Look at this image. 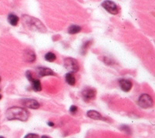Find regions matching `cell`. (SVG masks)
Here are the masks:
<instances>
[{
    "label": "cell",
    "instance_id": "1",
    "mask_svg": "<svg viewBox=\"0 0 155 138\" xmlns=\"http://www.w3.org/2000/svg\"><path fill=\"white\" fill-rule=\"evenodd\" d=\"M29 112L22 107H11L6 111V117L8 120H19L25 122L29 118Z\"/></svg>",
    "mask_w": 155,
    "mask_h": 138
},
{
    "label": "cell",
    "instance_id": "2",
    "mask_svg": "<svg viewBox=\"0 0 155 138\" xmlns=\"http://www.w3.org/2000/svg\"><path fill=\"white\" fill-rule=\"evenodd\" d=\"M22 19H23V23L25 24L26 27L32 31H38L40 32H46V28L44 27L43 24L37 18L30 16H24Z\"/></svg>",
    "mask_w": 155,
    "mask_h": 138
},
{
    "label": "cell",
    "instance_id": "3",
    "mask_svg": "<svg viewBox=\"0 0 155 138\" xmlns=\"http://www.w3.org/2000/svg\"><path fill=\"white\" fill-rule=\"evenodd\" d=\"M64 68L68 70L69 72L75 73L79 70V65L78 60L71 58H67L64 60Z\"/></svg>",
    "mask_w": 155,
    "mask_h": 138
},
{
    "label": "cell",
    "instance_id": "4",
    "mask_svg": "<svg viewBox=\"0 0 155 138\" xmlns=\"http://www.w3.org/2000/svg\"><path fill=\"white\" fill-rule=\"evenodd\" d=\"M139 107L142 108L146 109V108H150L153 106V99L152 97L149 94L146 93H143V94L139 97V101H138Z\"/></svg>",
    "mask_w": 155,
    "mask_h": 138
},
{
    "label": "cell",
    "instance_id": "5",
    "mask_svg": "<svg viewBox=\"0 0 155 138\" xmlns=\"http://www.w3.org/2000/svg\"><path fill=\"white\" fill-rule=\"evenodd\" d=\"M82 98L85 102H89L93 101L96 98V91L93 88L87 87L82 90Z\"/></svg>",
    "mask_w": 155,
    "mask_h": 138
},
{
    "label": "cell",
    "instance_id": "6",
    "mask_svg": "<svg viewBox=\"0 0 155 138\" xmlns=\"http://www.w3.org/2000/svg\"><path fill=\"white\" fill-rule=\"evenodd\" d=\"M102 6L110 14L114 15V14H118L119 13V9L118 6L111 0H106V1L103 2Z\"/></svg>",
    "mask_w": 155,
    "mask_h": 138
},
{
    "label": "cell",
    "instance_id": "7",
    "mask_svg": "<svg viewBox=\"0 0 155 138\" xmlns=\"http://www.w3.org/2000/svg\"><path fill=\"white\" fill-rule=\"evenodd\" d=\"M21 103L24 107L31 109H38L40 108V104L34 99H24Z\"/></svg>",
    "mask_w": 155,
    "mask_h": 138
},
{
    "label": "cell",
    "instance_id": "8",
    "mask_svg": "<svg viewBox=\"0 0 155 138\" xmlns=\"http://www.w3.org/2000/svg\"><path fill=\"white\" fill-rule=\"evenodd\" d=\"M36 72H37V74H38V75H39L40 77L55 75L54 71H52L50 68H46V67L37 68Z\"/></svg>",
    "mask_w": 155,
    "mask_h": 138
},
{
    "label": "cell",
    "instance_id": "9",
    "mask_svg": "<svg viewBox=\"0 0 155 138\" xmlns=\"http://www.w3.org/2000/svg\"><path fill=\"white\" fill-rule=\"evenodd\" d=\"M119 85L124 92H129L132 87V83L128 79L121 78L119 80Z\"/></svg>",
    "mask_w": 155,
    "mask_h": 138
},
{
    "label": "cell",
    "instance_id": "10",
    "mask_svg": "<svg viewBox=\"0 0 155 138\" xmlns=\"http://www.w3.org/2000/svg\"><path fill=\"white\" fill-rule=\"evenodd\" d=\"M24 60L27 61V62L32 63L36 60V55H35V53H34V52L33 50H25V52H24Z\"/></svg>",
    "mask_w": 155,
    "mask_h": 138
},
{
    "label": "cell",
    "instance_id": "11",
    "mask_svg": "<svg viewBox=\"0 0 155 138\" xmlns=\"http://www.w3.org/2000/svg\"><path fill=\"white\" fill-rule=\"evenodd\" d=\"M87 116L94 120H102V119H103L102 115H100V113L95 110L88 111H87Z\"/></svg>",
    "mask_w": 155,
    "mask_h": 138
},
{
    "label": "cell",
    "instance_id": "12",
    "mask_svg": "<svg viewBox=\"0 0 155 138\" xmlns=\"http://www.w3.org/2000/svg\"><path fill=\"white\" fill-rule=\"evenodd\" d=\"M65 80H66L67 83L70 86H75L76 83L75 77L74 75V73L72 72H68L65 75Z\"/></svg>",
    "mask_w": 155,
    "mask_h": 138
},
{
    "label": "cell",
    "instance_id": "13",
    "mask_svg": "<svg viewBox=\"0 0 155 138\" xmlns=\"http://www.w3.org/2000/svg\"><path fill=\"white\" fill-rule=\"evenodd\" d=\"M32 84V89L35 92H39L42 90V84L40 83V81L39 79H32V81L31 82Z\"/></svg>",
    "mask_w": 155,
    "mask_h": 138
},
{
    "label": "cell",
    "instance_id": "14",
    "mask_svg": "<svg viewBox=\"0 0 155 138\" xmlns=\"http://www.w3.org/2000/svg\"><path fill=\"white\" fill-rule=\"evenodd\" d=\"M8 21L13 26H17L19 22V17L15 14H9L8 16Z\"/></svg>",
    "mask_w": 155,
    "mask_h": 138
},
{
    "label": "cell",
    "instance_id": "15",
    "mask_svg": "<svg viewBox=\"0 0 155 138\" xmlns=\"http://www.w3.org/2000/svg\"><path fill=\"white\" fill-rule=\"evenodd\" d=\"M81 31H82V28L78 25H75V24L71 25V27H69L68 28V33L71 34H77V33L80 32Z\"/></svg>",
    "mask_w": 155,
    "mask_h": 138
},
{
    "label": "cell",
    "instance_id": "16",
    "mask_svg": "<svg viewBox=\"0 0 155 138\" xmlns=\"http://www.w3.org/2000/svg\"><path fill=\"white\" fill-rule=\"evenodd\" d=\"M45 59H46V60L49 61V62H53L57 59V57L52 52H49V53H47L45 55Z\"/></svg>",
    "mask_w": 155,
    "mask_h": 138
},
{
    "label": "cell",
    "instance_id": "17",
    "mask_svg": "<svg viewBox=\"0 0 155 138\" xmlns=\"http://www.w3.org/2000/svg\"><path fill=\"white\" fill-rule=\"evenodd\" d=\"M90 45H91V41H87L85 43L83 44L82 49V51L83 52L82 53H85V52L87 50V49L89 48V46H90Z\"/></svg>",
    "mask_w": 155,
    "mask_h": 138
},
{
    "label": "cell",
    "instance_id": "18",
    "mask_svg": "<svg viewBox=\"0 0 155 138\" xmlns=\"http://www.w3.org/2000/svg\"><path fill=\"white\" fill-rule=\"evenodd\" d=\"M24 138H40V137H39V136L38 135V134H27L25 137H24Z\"/></svg>",
    "mask_w": 155,
    "mask_h": 138
},
{
    "label": "cell",
    "instance_id": "19",
    "mask_svg": "<svg viewBox=\"0 0 155 138\" xmlns=\"http://www.w3.org/2000/svg\"><path fill=\"white\" fill-rule=\"evenodd\" d=\"M69 111H70V112H71V114H75V113L78 111V108L75 105H71L70 109H69Z\"/></svg>",
    "mask_w": 155,
    "mask_h": 138
},
{
    "label": "cell",
    "instance_id": "20",
    "mask_svg": "<svg viewBox=\"0 0 155 138\" xmlns=\"http://www.w3.org/2000/svg\"><path fill=\"white\" fill-rule=\"evenodd\" d=\"M26 77L27 78V79L29 81H31L32 82V79H33V78H32V73H31V71H27V72H26Z\"/></svg>",
    "mask_w": 155,
    "mask_h": 138
},
{
    "label": "cell",
    "instance_id": "21",
    "mask_svg": "<svg viewBox=\"0 0 155 138\" xmlns=\"http://www.w3.org/2000/svg\"><path fill=\"white\" fill-rule=\"evenodd\" d=\"M48 125H50V126H54V123H53V122H49Z\"/></svg>",
    "mask_w": 155,
    "mask_h": 138
},
{
    "label": "cell",
    "instance_id": "22",
    "mask_svg": "<svg viewBox=\"0 0 155 138\" xmlns=\"http://www.w3.org/2000/svg\"><path fill=\"white\" fill-rule=\"evenodd\" d=\"M42 138H50V137H45V136H44V137H42Z\"/></svg>",
    "mask_w": 155,
    "mask_h": 138
},
{
    "label": "cell",
    "instance_id": "23",
    "mask_svg": "<svg viewBox=\"0 0 155 138\" xmlns=\"http://www.w3.org/2000/svg\"><path fill=\"white\" fill-rule=\"evenodd\" d=\"M1 99H2V95L0 94V100H1Z\"/></svg>",
    "mask_w": 155,
    "mask_h": 138
},
{
    "label": "cell",
    "instance_id": "24",
    "mask_svg": "<svg viewBox=\"0 0 155 138\" xmlns=\"http://www.w3.org/2000/svg\"><path fill=\"white\" fill-rule=\"evenodd\" d=\"M0 138H4V137H1V136H0Z\"/></svg>",
    "mask_w": 155,
    "mask_h": 138
},
{
    "label": "cell",
    "instance_id": "25",
    "mask_svg": "<svg viewBox=\"0 0 155 138\" xmlns=\"http://www.w3.org/2000/svg\"><path fill=\"white\" fill-rule=\"evenodd\" d=\"M0 81H1V78H0Z\"/></svg>",
    "mask_w": 155,
    "mask_h": 138
}]
</instances>
